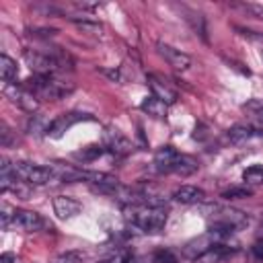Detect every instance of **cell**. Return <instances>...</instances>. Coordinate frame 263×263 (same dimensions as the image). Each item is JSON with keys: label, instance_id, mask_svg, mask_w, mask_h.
<instances>
[{"label": "cell", "instance_id": "1", "mask_svg": "<svg viewBox=\"0 0 263 263\" xmlns=\"http://www.w3.org/2000/svg\"><path fill=\"white\" fill-rule=\"evenodd\" d=\"M125 212L132 226L148 234L160 232L166 224V210L162 205H127Z\"/></svg>", "mask_w": 263, "mask_h": 263}, {"label": "cell", "instance_id": "2", "mask_svg": "<svg viewBox=\"0 0 263 263\" xmlns=\"http://www.w3.org/2000/svg\"><path fill=\"white\" fill-rule=\"evenodd\" d=\"M12 175L27 185H45L49 181H55V173L49 166L31 164V162H12Z\"/></svg>", "mask_w": 263, "mask_h": 263}, {"label": "cell", "instance_id": "3", "mask_svg": "<svg viewBox=\"0 0 263 263\" xmlns=\"http://www.w3.org/2000/svg\"><path fill=\"white\" fill-rule=\"evenodd\" d=\"M4 95H6L14 105H18L21 109H25V111H29V113H35L37 107H39L37 97H35L33 92H29L25 86L6 84V86H4Z\"/></svg>", "mask_w": 263, "mask_h": 263}, {"label": "cell", "instance_id": "4", "mask_svg": "<svg viewBox=\"0 0 263 263\" xmlns=\"http://www.w3.org/2000/svg\"><path fill=\"white\" fill-rule=\"evenodd\" d=\"M156 49H158V53L164 58V62L168 64V66H173L175 70H187L189 66H191V58L187 55V53H183L181 49H175V47H171V45H166V43H156Z\"/></svg>", "mask_w": 263, "mask_h": 263}, {"label": "cell", "instance_id": "5", "mask_svg": "<svg viewBox=\"0 0 263 263\" xmlns=\"http://www.w3.org/2000/svg\"><path fill=\"white\" fill-rule=\"evenodd\" d=\"M210 210L216 212V220L214 222H222V224H226L230 228H240V226H245L249 222L247 214L240 212V210H234V208H220V205L214 203V205H210Z\"/></svg>", "mask_w": 263, "mask_h": 263}, {"label": "cell", "instance_id": "6", "mask_svg": "<svg viewBox=\"0 0 263 263\" xmlns=\"http://www.w3.org/2000/svg\"><path fill=\"white\" fill-rule=\"evenodd\" d=\"M45 224V220L37 214V212H31V210H21L14 214V220H12V228H18L23 232H37L41 230Z\"/></svg>", "mask_w": 263, "mask_h": 263}, {"label": "cell", "instance_id": "7", "mask_svg": "<svg viewBox=\"0 0 263 263\" xmlns=\"http://www.w3.org/2000/svg\"><path fill=\"white\" fill-rule=\"evenodd\" d=\"M84 119H90V117L84 115V113H64V115L55 117V119L49 123V127H47V136H49V138H62L66 129H70L74 123L84 121Z\"/></svg>", "mask_w": 263, "mask_h": 263}, {"label": "cell", "instance_id": "8", "mask_svg": "<svg viewBox=\"0 0 263 263\" xmlns=\"http://www.w3.org/2000/svg\"><path fill=\"white\" fill-rule=\"evenodd\" d=\"M216 240H218V238H216L212 232H205V234H201V236H197V238H191L189 242H185L183 255L195 261L199 255H203L208 249H212V247L216 245Z\"/></svg>", "mask_w": 263, "mask_h": 263}, {"label": "cell", "instance_id": "9", "mask_svg": "<svg viewBox=\"0 0 263 263\" xmlns=\"http://www.w3.org/2000/svg\"><path fill=\"white\" fill-rule=\"evenodd\" d=\"M105 144L111 152L119 154V156H125L132 152V142L117 129V127H109L105 129Z\"/></svg>", "mask_w": 263, "mask_h": 263}, {"label": "cell", "instance_id": "10", "mask_svg": "<svg viewBox=\"0 0 263 263\" xmlns=\"http://www.w3.org/2000/svg\"><path fill=\"white\" fill-rule=\"evenodd\" d=\"M80 210H82L80 201H76L70 195H58V197H53V212L58 214L60 220H70V218L78 216Z\"/></svg>", "mask_w": 263, "mask_h": 263}, {"label": "cell", "instance_id": "11", "mask_svg": "<svg viewBox=\"0 0 263 263\" xmlns=\"http://www.w3.org/2000/svg\"><path fill=\"white\" fill-rule=\"evenodd\" d=\"M177 156H179V152L173 146L158 148L156 154H154V168L158 173H173V164H175Z\"/></svg>", "mask_w": 263, "mask_h": 263}, {"label": "cell", "instance_id": "12", "mask_svg": "<svg viewBox=\"0 0 263 263\" xmlns=\"http://www.w3.org/2000/svg\"><path fill=\"white\" fill-rule=\"evenodd\" d=\"M173 199L179 203H203L205 193H203V189H199L195 185H181L179 189H175Z\"/></svg>", "mask_w": 263, "mask_h": 263}, {"label": "cell", "instance_id": "13", "mask_svg": "<svg viewBox=\"0 0 263 263\" xmlns=\"http://www.w3.org/2000/svg\"><path fill=\"white\" fill-rule=\"evenodd\" d=\"M148 84H150V88H152V95L158 97L160 101H164L166 105H171V103L177 101V92H175L171 86H166L158 76L150 74V76H148Z\"/></svg>", "mask_w": 263, "mask_h": 263}, {"label": "cell", "instance_id": "14", "mask_svg": "<svg viewBox=\"0 0 263 263\" xmlns=\"http://www.w3.org/2000/svg\"><path fill=\"white\" fill-rule=\"evenodd\" d=\"M140 109H142L144 113H148V115L156 117V119H164V117H166V103H164V101H160V99H158V97H154V95L146 97V99L142 101Z\"/></svg>", "mask_w": 263, "mask_h": 263}, {"label": "cell", "instance_id": "15", "mask_svg": "<svg viewBox=\"0 0 263 263\" xmlns=\"http://www.w3.org/2000/svg\"><path fill=\"white\" fill-rule=\"evenodd\" d=\"M232 255V251L228 249V247H224V245H214L212 249H208L203 255H199L197 259H195V263H222L226 257H230Z\"/></svg>", "mask_w": 263, "mask_h": 263}, {"label": "cell", "instance_id": "16", "mask_svg": "<svg viewBox=\"0 0 263 263\" xmlns=\"http://www.w3.org/2000/svg\"><path fill=\"white\" fill-rule=\"evenodd\" d=\"M197 166L199 164H197L195 158H191L187 154H179L177 160H175V164H173V173L175 175H181V177H189V175H193L197 171Z\"/></svg>", "mask_w": 263, "mask_h": 263}, {"label": "cell", "instance_id": "17", "mask_svg": "<svg viewBox=\"0 0 263 263\" xmlns=\"http://www.w3.org/2000/svg\"><path fill=\"white\" fill-rule=\"evenodd\" d=\"M226 136H228V140H230L232 144H245V142H249L253 136H257V132H255L251 125L238 123V125H232Z\"/></svg>", "mask_w": 263, "mask_h": 263}, {"label": "cell", "instance_id": "18", "mask_svg": "<svg viewBox=\"0 0 263 263\" xmlns=\"http://www.w3.org/2000/svg\"><path fill=\"white\" fill-rule=\"evenodd\" d=\"M16 74H18L16 62H14L12 58H8L6 53H2V55H0V78H2L6 84H10V82L16 78Z\"/></svg>", "mask_w": 263, "mask_h": 263}, {"label": "cell", "instance_id": "19", "mask_svg": "<svg viewBox=\"0 0 263 263\" xmlns=\"http://www.w3.org/2000/svg\"><path fill=\"white\" fill-rule=\"evenodd\" d=\"M185 14H187L185 21L191 23L193 31H195L197 35H201L203 41H208V37H205V21H203V16H201L199 12H195V10H187V8H185Z\"/></svg>", "mask_w": 263, "mask_h": 263}, {"label": "cell", "instance_id": "20", "mask_svg": "<svg viewBox=\"0 0 263 263\" xmlns=\"http://www.w3.org/2000/svg\"><path fill=\"white\" fill-rule=\"evenodd\" d=\"M103 152H105V148H101V146H86V148L74 152V158H78V160H82V162H88V160L99 158Z\"/></svg>", "mask_w": 263, "mask_h": 263}, {"label": "cell", "instance_id": "21", "mask_svg": "<svg viewBox=\"0 0 263 263\" xmlns=\"http://www.w3.org/2000/svg\"><path fill=\"white\" fill-rule=\"evenodd\" d=\"M242 179L249 185H261L263 183V166L261 164H253L242 173Z\"/></svg>", "mask_w": 263, "mask_h": 263}, {"label": "cell", "instance_id": "22", "mask_svg": "<svg viewBox=\"0 0 263 263\" xmlns=\"http://www.w3.org/2000/svg\"><path fill=\"white\" fill-rule=\"evenodd\" d=\"M49 263H82V253H78V251H68V253L58 255V257L51 259Z\"/></svg>", "mask_w": 263, "mask_h": 263}, {"label": "cell", "instance_id": "23", "mask_svg": "<svg viewBox=\"0 0 263 263\" xmlns=\"http://www.w3.org/2000/svg\"><path fill=\"white\" fill-rule=\"evenodd\" d=\"M14 214H16V210H12L8 203H2L0 205V224H2V228H8L12 224Z\"/></svg>", "mask_w": 263, "mask_h": 263}, {"label": "cell", "instance_id": "24", "mask_svg": "<svg viewBox=\"0 0 263 263\" xmlns=\"http://www.w3.org/2000/svg\"><path fill=\"white\" fill-rule=\"evenodd\" d=\"M249 195H251V191L242 189V187H230L222 193V197H226V199H240V197H249Z\"/></svg>", "mask_w": 263, "mask_h": 263}, {"label": "cell", "instance_id": "25", "mask_svg": "<svg viewBox=\"0 0 263 263\" xmlns=\"http://www.w3.org/2000/svg\"><path fill=\"white\" fill-rule=\"evenodd\" d=\"M242 109H245V111H251L253 115H257L259 119H263V101L253 99V101L245 103V105H242Z\"/></svg>", "mask_w": 263, "mask_h": 263}, {"label": "cell", "instance_id": "26", "mask_svg": "<svg viewBox=\"0 0 263 263\" xmlns=\"http://www.w3.org/2000/svg\"><path fill=\"white\" fill-rule=\"evenodd\" d=\"M76 25H78V29H80V31H84V33H92V35L101 33V25H99V23H90V21H78Z\"/></svg>", "mask_w": 263, "mask_h": 263}, {"label": "cell", "instance_id": "27", "mask_svg": "<svg viewBox=\"0 0 263 263\" xmlns=\"http://www.w3.org/2000/svg\"><path fill=\"white\" fill-rule=\"evenodd\" d=\"M154 263H177V257L171 251H158L154 255Z\"/></svg>", "mask_w": 263, "mask_h": 263}, {"label": "cell", "instance_id": "28", "mask_svg": "<svg viewBox=\"0 0 263 263\" xmlns=\"http://www.w3.org/2000/svg\"><path fill=\"white\" fill-rule=\"evenodd\" d=\"M0 144L2 146H8L10 144V129L6 123H0Z\"/></svg>", "mask_w": 263, "mask_h": 263}, {"label": "cell", "instance_id": "29", "mask_svg": "<svg viewBox=\"0 0 263 263\" xmlns=\"http://www.w3.org/2000/svg\"><path fill=\"white\" fill-rule=\"evenodd\" d=\"M129 255H113L111 259H107V261H103V263H129Z\"/></svg>", "mask_w": 263, "mask_h": 263}, {"label": "cell", "instance_id": "30", "mask_svg": "<svg viewBox=\"0 0 263 263\" xmlns=\"http://www.w3.org/2000/svg\"><path fill=\"white\" fill-rule=\"evenodd\" d=\"M253 255H255L257 259H263V240H257V242L253 245Z\"/></svg>", "mask_w": 263, "mask_h": 263}, {"label": "cell", "instance_id": "31", "mask_svg": "<svg viewBox=\"0 0 263 263\" xmlns=\"http://www.w3.org/2000/svg\"><path fill=\"white\" fill-rule=\"evenodd\" d=\"M245 8H247V10H251L253 14H257V16H261V18H263V6H259V4H247Z\"/></svg>", "mask_w": 263, "mask_h": 263}, {"label": "cell", "instance_id": "32", "mask_svg": "<svg viewBox=\"0 0 263 263\" xmlns=\"http://www.w3.org/2000/svg\"><path fill=\"white\" fill-rule=\"evenodd\" d=\"M0 263H16V257L12 253H2L0 255Z\"/></svg>", "mask_w": 263, "mask_h": 263}, {"label": "cell", "instance_id": "33", "mask_svg": "<svg viewBox=\"0 0 263 263\" xmlns=\"http://www.w3.org/2000/svg\"><path fill=\"white\" fill-rule=\"evenodd\" d=\"M105 76H109V78H113V80H119V72L117 70H101Z\"/></svg>", "mask_w": 263, "mask_h": 263}]
</instances>
